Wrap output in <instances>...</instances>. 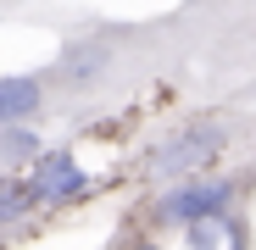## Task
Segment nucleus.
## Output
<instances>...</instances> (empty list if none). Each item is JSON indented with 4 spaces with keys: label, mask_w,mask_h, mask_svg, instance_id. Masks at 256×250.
Wrapping results in <instances>:
<instances>
[{
    "label": "nucleus",
    "mask_w": 256,
    "mask_h": 250,
    "mask_svg": "<svg viewBox=\"0 0 256 250\" xmlns=\"http://www.w3.org/2000/svg\"><path fill=\"white\" fill-rule=\"evenodd\" d=\"M184 61L240 72L256 61V0H184L167 17Z\"/></svg>",
    "instance_id": "1"
},
{
    "label": "nucleus",
    "mask_w": 256,
    "mask_h": 250,
    "mask_svg": "<svg viewBox=\"0 0 256 250\" xmlns=\"http://www.w3.org/2000/svg\"><path fill=\"white\" fill-rule=\"evenodd\" d=\"M0 173H6V167H0Z\"/></svg>",
    "instance_id": "9"
},
{
    "label": "nucleus",
    "mask_w": 256,
    "mask_h": 250,
    "mask_svg": "<svg viewBox=\"0 0 256 250\" xmlns=\"http://www.w3.org/2000/svg\"><path fill=\"white\" fill-rule=\"evenodd\" d=\"M39 156V134L28 122H0V167H28Z\"/></svg>",
    "instance_id": "6"
},
{
    "label": "nucleus",
    "mask_w": 256,
    "mask_h": 250,
    "mask_svg": "<svg viewBox=\"0 0 256 250\" xmlns=\"http://www.w3.org/2000/svg\"><path fill=\"white\" fill-rule=\"evenodd\" d=\"M39 111H50L45 72H6L0 78V122H34Z\"/></svg>",
    "instance_id": "5"
},
{
    "label": "nucleus",
    "mask_w": 256,
    "mask_h": 250,
    "mask_svg": "<svg viewBox=\"0 0 256 250\" xmlns=\"http://www.w3.org/2000/svg\"><path fill=\"white\" fill-rule=\"evenodd\" d=\"M234 139V122L218 117V111H200V117H184L173 134H162L145 156V173L150 178H190V173H206Z\"/></svg>",
    "instance_id": "2"
},
{
    "label": "nucleus",
    "mask_w": 256,
    "mask_h": 250,
    "mask_svg": "<svg viewBox=\"0 0 256 250\" xmlns=\"http://www.w3.org/2000/svg\"><path fill=\"white\" fill-rule=\"evenodd\" d=\"M22 178H28L39 206H67V200H78L84 189H90V178H84V167H78L72 150H39Z\"/></svg>",
    "instance_id": "4"
},
{
    "label": "nucleus",
    "mask_w": 256,
    "mask_h": 250,
    "mask_svg": "<svg viewBox=\"0 0 256 250\" xmlns=\"http://www.w3.org/2000/svg\"><path fill=\"white\" fill-rule=\"evenodd\" d=\"M245 95H256V83H250V89H245Z\"/></svg>",
    "instance_id": "7"
},
{
    "label": "nucleus",
    "mask_w": 256,
    "mask_h": 250,
    "mask_svg": "<svg viewBox=\"0 0 256 250\" xmlns=\"http://www.w3.org/2000/svg\"><path fill=\"white\" fill-rule=\"evenodd\" d=\"M240 184L223 178V173H190V178H173V189H167L156 200V223L162 228H184V223H212L223 217L234 206Z\"/></svg>",
    "instance_id": "3"
},
{
    "label": "nucleus",
    "mask_w": 256,
    "mask_h": 250,
    "mask_svg": "<svg viewBox=\"0 0 256 250\" xmlns=\"http://www.w3.org/2000/svg\"><path fill=\"white\" fill-rule=\"evenodd\" d=\"M140 250H156V245H140Z\"/></svg>",
    "instance_id": "8"
}]
</instances>
